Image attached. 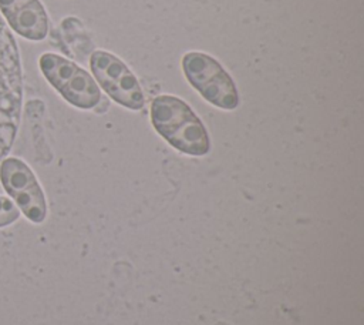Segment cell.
<instances>
[{"mask_svg":"<svg viewBox=\"0 0 364 325\" xmlns=\"http://www.w3.org/2000/svg\"><path fill=\"white\" fill-rule=\"evenodd\" d=\"M23 107V70L14 36L0 14V162L16 141Z\"/></svg>","mask_w":364,"mask_h":325,"instance_id":"obj_1","label":"cell"},{"mask_svg":"<svg viewBox=\"0 0 364 325\" xmlns=\"http://www.w3.org/2000/svg\"><path fill=\"white\" fill-rule=\"evenodd\" d=\"M0 182L9 198L20 212L33 224H41L47 218V201L44 191L33 170L17 157H6L0 162Z\"/></svg>","mask_w":364,"mask_h":325,"instance_id":"obj_5","label":"cell"},{"mask_svg":"<svg viewBox=\"0 0 364 325\" xmlns=\"http://www.w3.org/2000/svg\"><path fill=\"white\" fill-rule=\"evenodd\" d=\"M182 70L191 86L210 104L223 110H235L239 105L235 81L212 56L189 51L182 57Z\"/></svg>","mask_w":364,"mask_h":325,"instance_id":"obj_3","label":"cell"},{"mask_svg":"<svg viewBox=\"0 0 364 325\" xmlns=\"http://www.w3.org/2000/svg\"><path fill=\"white\" fill-rule=\"evenodd\" d=\"M0 13L18 36L41 41L48 34V16L40 0H0Z\"/></svg>","mask_w":364,"mask_h":325,"instance_id":"obj_7","label":"cell"},{"mask_svg":"<svg viewBox=\"0 0 364 325\" xmlns=\"http://www.w3.org/2000/svg\"><path fill=\"white\" fill-rule=\"evenodd\" d=\"M38 64L46 80L74 107L90 110L100 103L101 91L95 80L71 60L55 53H44Z\"/></svg>","mask_w":364,"mask_h":325,"instance_id":"obj_4","label":"cell"},{"mask_svg":"<svg viewBox=\"0 0 364 325\" xmlns=\"http://www.w3.org/2000/svg\"><path fill=\"white\" fill-rule=\"evenodd\" d=\"M151 121L155 130L181 153L196 157L209 153L208 131L183 100L169 94L155 97L151 104Z\"/></svg>","mask_w":364,"mask_h":325,"instance_id":"obj_2","label":"cell"},{"mask_svg":"<svg viewBox=\"0 0 364 325\" xmlns=\"http://www.w3.org/2000/svg\"><path fill=\"white\" fill-rule=\"evenodd\" d=\"M90 67L98 84L114 101L129 110L144 107L145 98L136 77L117 56L97 50L91 54Z\"/></svg>","mask_w":364,"mask_h":325,"instance_id":"obj_6","label":"cell"},{"mask_svg":"<svg viewBox=\"0 0 364 325\" xmlns=\"http://www.w3.org/2000/svg\"><path fill=\"white\" fill-rule=\"evenodd\" d=\"M20 210L6 195H0V228L14 224L20 218Z\"/></svg>","mask_w":364,"mask_h":325,"instance_id":"obj_8","label":"cell"}]
</instances>
